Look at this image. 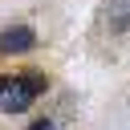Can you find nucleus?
I'll use <instances>...</instances> for the list:
<instances>
[{
	"label": "nucleus",
	"mask_w": 130,
	"mask_h": 130,
	"mask_svg": "<svg viewBox=\"0 0 130 130\" xmlns=\"http://www.w3.org/2000/svg\"><path fill=\"white\" fill-rule=\"evenodd\" d=\"M110 20L118 24V28H130V0H110Z\"/></svg>",
	"instance_id": "7ed1b4c3"
},
{
	"label": "nucleus",
	"mask_w": 130,
	"mask_h": 130,
	"mask_svg": "<svg viewBox=\"0 0 130 130\" xmlns=\"http://www.w3.org/2000/svg\"><path fill=\"white\" fill-rule=\"evenodd\" d=\"M32 45H37V32L28 24H12L0 32V53H28Z\"/></svg>",
	"instance_id": "f03ea898"
},
{
	"label": "nucleus",
	"mask_w": 130,
	"mask_h": 130,
	"mask_svg": "<svg viewBox=\"0 0 130 130\" xmlns=\"http://www.w3.org/2000/svg\"><path fill=\"white\" fill-rule=\"evenodd\" d=\"M4 85H8V77H0V93H4Z\"/></svg>",
	"instance_id": "39448f33"
},
{
	"label": "nucleus",
	"mask_w": 130,
	"mask_h": 130,
	"mask_svg": "<svg viewBox=\"0 0 130 130\" xmlns=\"http://www.w3.org/2000/svg\"><path fill=\"white\" fill-rule=\"evenodd\" d=\"M45 77L41 73H24V77H16V81H8L4 85V93H0V110L4 114H20V110H28L41 93H45Z\"/></svg>",
	"instance_id": "f257e3e1"
},
{
	"label": "nucleus",
	"mask_w": 130,
	"mask_h": 130,
	"mask_svg": "<svg viewBox=\"0 0 130 130\" xmlns=\"http://www.w3.org/2000/svg\"><path fill=\"white\" fill-rule=\"evenodd\" d=\"M28 130H53V122H49V118H41V122H32Z\"/></svg>",
	"instance_id": "20e7f679"
}]
</instances>
